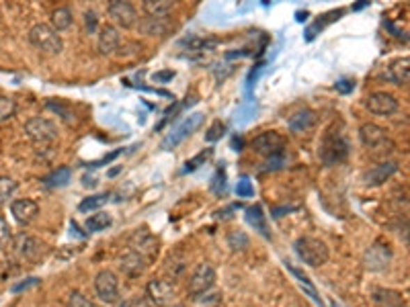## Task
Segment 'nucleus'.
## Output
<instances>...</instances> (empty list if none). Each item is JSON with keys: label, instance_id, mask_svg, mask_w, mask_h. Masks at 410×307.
<instances>
[{"label": "nucleus", "instance_id": "nucleus-27", "mask_svg": "<svg viewBox=\"0 0 410 307\" xmlns=\"http://www.w3.org/2000/svg\"><path fill=\"white\" fill-rule=\"evenodd\" d=\"M107 201H109V194H107V192H99V194L86 197V199H82V201H80V205H78V211H80V213H88V211H95V209L103 207V205H105Z\"/></svg>", "mask_w": 410, "mask_h": 307}, {"label": "nucleus", "instance_id": "nucleus-7", "mask_svg": "<svg viewBox=\"0 0 410 307\" xmlns=\"http://www.w3.org/2000/svg\"><path fill=\"white\" fill-rule=\"evenodd\" d=\"M392 248L386 244V242H381V240H377V242H373L372 246L365 250V254H363V267L368 270H372V272H379V270H386L390 267V263H392Z\"/></svg>", "mask_w": 410, "mask_h": 307}, {"label": "nucleus", "instance_id": "nucleus-12", "mask_svg": "<svg viewBox=\"0 0 410 307\" xmlns=\"http://www.w3.org/2000/svg\"><path fill=\"white\" fill-rule=\"evenodd\" d=\"M107 13L111 17L113 21L123 27V29H129L138 23V10L134 8L132 2H125V0H113L107 6Z\"/></svg>", "mask_w": 410, "mask_h": 307}, {"label": "nucleus", "instance_id": "nucleus-35", "mask_svg": "<svg viewBox=\"0 0 410 307\" xmlns=\"http://www.w3.org/2000/svg\"><path fill=\"white\" fill-rule=\"evenodd\" d=\"M212 191L220 197H224L226 191H228V185H226V170L224 168H218L216 176L212 179Z\"/></svg>", "mask_w": 410, "mask_h": 307}, {"label": "nucleus", "instance_id": "nucleus-16", "mask_svg": "<svg viewBox=\"0 0 410 307\" xmlns=\"http://www.w3.org/2000/svg\"><path fill=\"white\" fill-rule=\"evenodd\" d=\"M398 162H381L377 166H373L372 170L365 174V185L370 187H377V185H384L390 176H394L398 172Z\"/></svg>", "mask_w": 410, "mask_h": 307}, {"label": "nucleus", "instance_id": "nucleus-40", "mask_svg": "<svg viewBox=\"0 0 410 307\" xmlns=\"http://www.w3.org/2000/svg\"><path fill=\"white\" fill-rule=\"evenodd\" d=\"M36 285H39V279H36V276H33V279H27V281H23V283L15 285L10 291H13V293H21V291H27L29 287H36Z\"/></svg>", "mask_w": 410, "mask_h": 307}, {"label": "nucleus", "instance_id": "nucleus-19", "mask_svg": "<svg viewBox=\"0 0 410 307\" xmlns=\"http://www.w3.org/2000/svg\"><path fill=\"white\" fill-rule=\"evenodd\" d=\"M314 125H316V113L312 109H301L290 117V121H287V127L294 133H303V131L312 129Z\"/></svg>", "mask_w": 410, "mask_h": 307}, {"label": "nucleus", "instance_id": "nucleus-31", "mask_svg": "<svg viewBox=\"0 0 410 307\" xmlns=\"http://www.w3.org/2000/svg\"><path fill=\"white\" fill-rule=\"evenodd\" d=\"M17 189H19L17 181L8 179V176H0V207L8 203V199L17 192Z\"/></svg>", "mask_w": 410, "mask_h": 307}, {"label": "nucleus", "instance_id": "nucleus-20", "mask_svg": "<svg viewBox=\"0 0 410 307\" xmlns=\"http://www.w3.org/2000/svg\"><path fill=\"white\" fill-rule=\"evenodd\" d=\"M388 80L398 84V86H407L410 80V60L409 58H400L396 62L390 64L388 68Z\"/></svg>", "mask_w": 410, "mask_h": 307}, {"label": "nucleus", "instance_id": "nucleus-37", "mask_svg": "<svg viewBox=\"0 0 410 307\" xmlns=\"http://www.w3.org/2000/svg\"><path fill=\"white\" fill-rule=\"evenodd\" d=\"M66 307H93V304H90V299H88V297H84L80 291H74V293L70 295V299H68Z\"/></svg>", "mask_w": 410, "mask_h": 307}, {"label": "nucleus", "instance_id": "nucleus-22", "mask_svg": "<svg viewBox=\"0 0 410 307\" xmlns=\"http://www.w3.org/2000/svg\"><path fill=\"white\" fill-rule=\"evenodd\" d=\"M72 21H74L72 10L66 8V6H60V8H56V10L52 13V25H49V27H52L56 33H60V31L70 29V27H72Z\"/></svg>", "mask_w": 410, "mask_h": 307}, {"label": "nucleus", "instance_id": "nucleus-18", "mask_svg": "<svg viewBox=\"0 0 410 307\" xmlns=\"http://www.w3.org/2000/svg\"><path fill=\"white\" fill-rule=\"evenodd\" d=\"M119 31L111 27V25H105L101 31H99V41H97V45H99V51L103 53V56H111L115 53V49L119 47Z\"/></svg>", "mask_w": 410, "mask_h": 307}, {"label": "nucleus", "instance_id": "nucleus-15", "mask_svg": "<svg viewBox=\"0 0 410 307\" xmlns=\"http://www.w3.org/2000/svg\"><path fill=\"white\" fill-rule=\"evenodd\" d=\"M10 213L21 226H27L38 217L39 205L33 199H15L10 203Z\"/></svg>", "mask_w": 410, "mask_h": 307}, {"label": "nucleus", "instance_id": "nucleus-23", "mask_svg": "<svg viewBox=\"0 0 410 307\" xmlns=\"http://www.w3.org/2000/svg\"><path fill=\"white\" fill-rule=\"evenodd\" d=\"M70 179H72V170L66 168V166H62V168L49 172L47 176H43L41 183H43L47 189H60V187H66V185L70 183Z\"/></svg>", "mask_w": 410, "mask_h": 307}, {"label": "nucleus", "instance_id": "nucleus-5", "mask_svg": "<svg viewBox=\"0 0 410 307\" xmlns=\"http://www.w3.org/2000/svg\"><path fill=\"white\" fill-rule=\"evenodd\" d=\"M25 133L29 135L31 142L36 144H41V146H47L52 142L58 140V127L54 121L49 119H43V117H33L25 123Z\"/></svg>", "mask_w": 410, "mask_h": 307}, {"label": "nucleus", "instance_id": "nucleus-24", "mask_svg": "<svg viewBox=\"0 0 410 307\" xmlns=\"http://www.w3.org/2000/svg\"><path fill=\"white\" fill-rule=\"evenodd\" d=\"M246 222L259 231L262 238H271L269 228H267V215L262 213L261 205H255V207H249L246 209Z\"/></svg>", "mask_w": 410, "mask_h": 307}, {"label": "nucleus", "instance_id": "nucleus-34", "mask_svg": "<svg viewBox=\"0 0 410 307\" xmlns=\"http://www.w3.org/2000/svg\"><path fill=\"white\" fill-rule=\"evenodd\" d=\"M212 154H214V150L212 148H207L205 152H201L199 156H195V158H191V160H187L185 164V172H193V170H197L201 164H205L210 158H212Z\"/></svg>", "mask_w": 410, "mask_h": 307}, {"label": "nucleus", "instance_id": "nucleus-32", "mask_svg": "<svg viewBox=\"0 0 410 307\" xmlns=\"http://www.w3.org/2000/svg\"><path fill=\"white\" fill-rule=\"evenodd\" d=\"M17 113V103L10 97H0V121H8Z\"/></svg>", "mask_w": 410, "mask_h": 307}, {"label": "nucleus", "instance_id": "nucleus-38", "mask_svg": "<svg viewBox=\"0 0 410 307\" xmlns=\"http://www.w3.org/2000/svg\"><path fill=\"white\" fill-rule=\"evenodd\" d=\"M236 192H238V197L249 199V197H253V194H255V187H253V183H251L249 179H242V181L236 185Z\"/></svg>", "mask_w": 410, "mask_h": 307}, {"label": "nucleus", "instance_id": "nucleus-42", "mask_svg": "<svg viewBox=\"0 0 410 307\" xmlns=\"http://www.w3.org/2000/svg\"><path fill=\"white\" fill-rule=\"evenodd\" d=\"M154 80L156 82H168V80H173L175 78V72L173 70H166V72H158V74H154Z\"/></svg>", "mask_w": 410, "mask_h": 307}, {"label": "nucleus", "instance_id": "nucleus-4", "mask_svg": "<svg viewBox=\"0 0 410 307\" xmlns=\"http://www.w3.org/2000/svg\"><path fill=\"white\" fill-rule=\"evenodd\" d=\"M10 248L15 250V254L21 260H27V263H38L39 258H43L47 252V246L41 240L27 235V233H19L17 238H13Z\"/></svg>", "mask_w": 410, "mask_h": 307}, {"label": "nucleus", "instance_id": "nucleus-43", "mask_svg": "<svg viewBox=\"0 0 410 307\" xmlns=\"http://www.w3.org/2000/svg\"><path fill=\"white\" fill-rule=\"evenodd\" d=\"M236 209H240V203H238V205H230L228 209H224V211H218L216 215H218V217H228V213H232V211H236Z\"/></svg>", "mask_w": 410, "mask_h": 307}, {"label": "nucleus", "instance_id": "nucleus-8", "mask_svg": "<svg viewBox=\"0 0 410 307\" xmlns=\"http://www.w3.org/2000/svg\"><path fill=\"white\" fill-rule=\"evenodd\" d=\"M95 291H97V297L111 306V304H117L119 301V281L115 276V272L111 270H101L97 276H95Z\"/></svg>", "mask_w": 410, "mask_h": 307}, {"label": "nucleus", "instance_id": "nucleus-1", "mask_svg": "<svg viewBox=\"0 0 410 307\" xmlns=\"http://www.w3.org/2000/svg\"><path fill=\"white\" fill-rule=\"evenodd\" d=\"M294 248H296V254L303 260V265H308V267L316 269V267H322L329 263V248L318 238L303 235V238L296 240Z\"/></svg>", "mask_w": 410, "mask_h": 307}, {"label": "nucleus", "instance_id": "nucleus-11", "mask_svg": "<svg viewBox=\"0 0 410 307\" xmlns=\"http://www.w3.org/2000/svg\"><path fill=\"white\" fill-rule=\"evenodd\" d=\"M146 295H148V301L154 307H168L173 306V301H175V287L166 281L152 279L148 287H146Z\"/></svg>", "mask_w": 410, "mask_h": 307}, {"label": "nucleus", "instance_id": "nucleus-2", "mask_svg": "<svg viewBox=\"0 0 410 307\" xmlns=\"http://www.w3.org/2000/svg\"><path fill=\"white\" fill-rule=\"evenodd\" d=\"M349 156V142L340 133H326L320 144V160L324 166H336Z\"/></svg>", "mask_w": 410, "mask_h": 307}, {"label": "nucleus", "instance_id": "nucleus-3", "mask_svg": "<svg viewBox=\"0 0 410 307\" xmlns=\"http://www.w3.org/2000/svg\"><path fill=\"white\" fill-rule=\"evenodd\" d=\"M29 41L31 45H36L38 49L45 51V53H60L64 49V41L60 38V33H56L49 25L45 23H39V25H33L31 31H29Z\"/></svg>", "mask_w": 410, "mask_h": 307}, {"label": "nucleus", "instance_id": "nucleus-10", "mask_svg": "<svg viewBox=\"0 0 410 307\" xmlns=\"http://www.w3.org/2000/svg\"><path fill=\"white\" fill-rule=\"evenodd\" d=\"M253 150L261 156H267V158H273V156H279L283 154V146H285V140L283 135H279L277 131H265V133H259L253 142H251Z\"/></svg>", "mask_w": 410, "mask_h": 307}, {"label": "nucleus", "instance_id": "nucleus-45", "mask_svg": "<svg viewBox=\"0 0 410 307\" xmlns=\"http://www.w3.org/2000/svg\"><path fill=\"white\" fill-rule=\"evenodd\" d=\"M333 307H340V306H338V304H336V301H333Z\"/></svg>", "mask_w": 410, "mask_h": 307}, {"label": "nucleus", "instance_id": "nucleus-36", "mask_svg": "<svg viewBox=\"0 0 410 307\" xmlns=\"http://www.w3.org/2000/svg\"><path fill=\"white\" fill-rule=\"evenodd\" d=\"M226 131V125L222 123V121H216L210 129H207V133H205V140L207 142H218L222 135H224Z\"/></svg>", "mask_w": 410, "mask_h": 307}, {"label": "nucleus", "instance_id": "nucleus-6", "mask_svg": "<svg viewBox=\"0 0 410 307\" xmlns=\"http://www.w3.org/2000/svg\"><path fill=\"white\" fill-rule=\"evenodd\" d=\"M203 113H193V115L185 117V121L177 127V129H173L164 140H162V144H160V148L162 150H173V148H177L183 140H187L191 133H195L201 125H203Z\"/></svg>", "mask_w": 410, "mask_h": 307}, {"label": "nucleus", "instance_id": "nucleus-21", "mask_svg": "<svg viewBox=\"0 0 410 307\" xmlns=\"http://www.w3.org/2000/svg\"><path fill=\"white\" fill-rule=\"evenodd\" d=\"M146 258L144 256H140L138 252H134V250H129L123 258H121V263H119V267L121 270L125 272V274H129V276H138V274H142L144 270H146Z\"/></svg>", "mask_w": 410, "mask_h": 307}, {"label": "nucleus", "instance_id": "nucleus-41", "mask_svg": "<svg viewBox=\"0 0 410 307\" xmlns=\"http://www.w3.org/2000/svg\"><path fill=\"white\" fill-rule=\"evenodd\" d=\"M353 88H355V82H353V80H338V82H336V90H338L340 94H349Z\"/></svg>", "mask_w": 410, "mask_h": 307}, {"label": "nucleus", "instance_id": "nucleus-13", "mask_svg": "<svg viewBox=\"0 0 410 307\" xmlns=\"http://www.w3.org/2000/svg\"><path fill=\"white\" fill-rule=\"evenodd\" d=\"M365 107L372 111L373 115H392L398 111V101L390 92H372L365 101Z\"/></svg>", "mask_w": 410, "mask_h": 307}, {"label": "nucleus", "instance_id": "nucleus-26", "mask_svg": "<svg viewBox=\"0 0 410 307\" xmlns=\"http://www.w3.org/2000/svg\"><path fill=\"white\" fill-rule=\"evenodd\" d=\"M285 267H287V270H290V272H292V274H294V276L298 279L299 285H301V287H303V289L308 291V295H310V297H312V299H314V301H316L318 306L324 307V304H322V299L318 297V293H316V289H314V285H312V281H310V279H308V276H306V274H303L301 270H298V269H296V267H292L290 263H287Z\"/></svg>", "mask_w": 410, "mask_h": 307}, {"label": "nucleus", "instance_id": "nucleus-39", "mask_svg": "<svg viewBox=\"0 0 410 307\" xmlns=\"http://www.w3.org/2000/svg\"><path fill=\"white\" fill-rule=\"evenodd\" d=\"M84 25H86V31H88V33H95V31H97V13H95V10H86V15H84Z\"/></svg>", "mask_w": 410, "mask_h": 307}, {"label": "nucleus", "instance_id": "nucleus-25", "mask_svg": "<svg viewBox=\"0 0 410 307\" xmlns=\"http://www.w3.org/2000/svg\"><path fill=\"white\" fill-rule=\"evenodd\" d=\"M173 10L171 0H146L144 2V13L152 19H166L168 13Z\"/></svg>", "mask_w": 410, "mask_h": 307}, {"label": "nucleus", "instance_id": "nucleus-14", "mask_svg": "<svg viewBox=\"0 0 410 307\" xmlns=\"http://www.w3.org/2000/svg\"><path fill=\"white\" fill-rule=\"evenodd\" d=\"M129 248L134 252H138L140 256H144L146 260L154 258L158 254V244H156V238L150 233L148 230H136L132 240H129Z\"/></svg>", "mask_w": 410, "mask_h": 307}, {"label": "nucleus", "instance_id": "nucleus-29", "mask_svg": "<svg viewBox=\"0 0 410 307\" xmlns=\"http://www.w3.org/2000/svg\"><path fill=\"white\" fill-rule=\"evenodd\" d=\"M140 29L146 33V35H164L166 33V23H164V19H144L142 23H140Z\"/></svg>", "mask_w": 410, "mask_h": 307}, {"label": "nucleus", "instance_id": "nucleus-9", "mask_svg": "<svg viewBox=\"0 0 410 307\" xmlns=\"http://www.w3.org/2000/svg\"><path fill=\"white\" fill-rule=\"evenodd\" d=\"M214 283H216V270H214V267L207 265V263L199 265L195 269V272H193L191 281H189V293H191V297L210 293L212 287H214Z\"/></svg>", "mask_w": 410, "mask_h": 307}, {"label": "nucleus", "instance_id": "nucleus-44", "mask_svg": "<svg viewBox=\"0 0 410 307\" xmlns=\"http://www.w3.org/2000/svg\"><path fill=\"white\" fill-rule=\"evenodd\" d=\"M127 307H154L150 304L148 299H138V301H132V304H127Z\"/></svg>", "mask_w": 410, "mask_h": 307}, {"label": "nucleus", "instance_id": "nucleus-28", "mask_svg": "<svg viewBox=\"0 0 410 307\" xmlns=\"http://www.w3.org/2000/svg\"><path fill=\"white\" fill-rule=\"evenodd\" d=\"M109 226H111V215L105 213V211H99V213H95L86 219V230L88 231H103L107 230Z\"/></svg>", "mask_w": 410, "mask_h": 307}, {"label": "nucleus", "instance_id": "nucleus-30", "mask_svg": "<svg viewBox=\"0 0 410 307\" xmlns=\"http://www.w3.org/2000/svg\"><path fill=\"white\" fill-rule=\"evenodd\" d=\"M228 246L234 250V252H242V250H246L249 246H251V240H249V235L244 233V231L240 230H234L228 233Z\"/></svg>", "mask_w": 410, "mask_h": 307}, {"label": "nucleus", "instance_id": "nucleus-17", "mask_svg": "<svg viewBox=\"0 0 410 307\" xmlns=\"http://www.w3.org/2000/svg\"><path fill=\"white\" fill-rule=\"evenodd\" d=\"M359 140L368 148H377V146H381L388 140V135H386V129L384 127H379L375 123H363L359 127Z\"/></svg>", "mask_w": 410, "mask_h": 307}, {"label": "nucleus", "instance_id": "nucleus-33", "mask_svg": "<svg viewBox=\"0 0 410 307\" xmlns=\"http://www.w3.org/2000/svg\"><path fill=\"white\" fill-rule=\"evenodd\" d=\"M13 244V230L6 219L0 217V250H8Z\"/></svg>", "mask_w": 410, "mask_h": 307}, {"label": "nucleus", "instance_id": "nucleus-46", "mask_svg": "<svg viewBox=\"0 0 410 307\" xmlns=\"http://www.w3.org/2000/svg\"><path fill=\"white\" fill-rule=\"evenodd\" d=\"M168 307H183V306H175V304H173V306H168Z\"/></svg>", "mask_w": 410, "mask_h": 307}]
</instances>
